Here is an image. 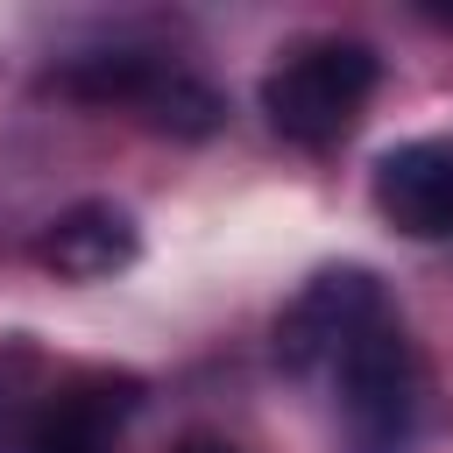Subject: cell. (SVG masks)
Here are the masks:
<instances>
[{"instance_id": "6da1fadb", "label": "cell", "mask_w": 453, "mask_h": 453, "mask_svg": "<svg viewBox=\"0 0 453 453\" xmlns=\"http://www.w3.org/2000/svg\"><path fill=\"white\" fill-rule=\"evenodd\" d=\"M333 389V432L340 453H418L432 425V368L403 319H375L326 375Z\"/></svg>"}, {"instance_id": "7a4b0ae2", "label": "cell", "mask_w": 453, "mask_h": 453, "mask_svg": "<svg viewBox=\"0 0 453 453\" xmlns=\"http://www.w3.org/2000/svg\"><path fill=\"white\" fill-rule=\"evenodd\" d=\"M382 85V57L361 35H304L290 42L262 78V113L297 149H333L361 127L368 99Z\"/></svg>"}, {"instance_id": "3957f363", "label": "cell", "mask_w": 453, "mask_h": 453, "mask_svg": "<svg viewBox=\"0 0 453 453\" xmlns=\"http://www.w3.org/2000/svg\"><path fill=\"white\" fill-rule=\"evenodd\" d=\"M50 85H57L64 99H78V106L127 113V120H142V127H156V134H212L219 113H226L219 92H212L198 71H184V64L163 57V50H127V42L64 57V64L50 71Z\"/></svg>"}, {"instance_id": "277c9868", "label": "cell", "mask_w": 453, "mask_h": 453, "mask_svg": "<svg viewBox=\"0 0 453 453\" xmlns=\"http://www.w3.org/2000/svg\"><path fill=\"white\" fill-rule=\"evenodd\" d=\"M375 319H389V290L375 283V269L333 262V269L304 276L297 297L276 311V368L297 375V382H326L333 361H340Z\"/></svg>"}, {"instance_id": "5b68a950", "label": "cell", "mask_w": 453, "mask_h": 453, "mask_svg": "<svg viewBox=\"0 0 453 453\" xmlns=\"http://www.w3.org/2000/svg\"><path fill=\"white\" fill-rule=\"evenodd\" d=\"M134 403H142L134 375H113V368L50 375V389L35 396L7 453H120V425L134 418Z\"/></svg>"}, {"instance_id": "8992f818", "label": "cell", "mask_w": 453, "mask_h": 453, "mask_svg": "<svg viewBox=\"0 0 453 453\" xmlns=\"http://www.w3.org/2000/svg\"><path fill=\"white\" fill-rule=\"evenodd\" d=\"M375 212L403 241H453V134L396 142L375 163Z\"/></svg>"}, {"instance_id": "52a82bcc", "label": "cell", "mask_w": 453, "mask_h": 453, "mask_svg": "<svg viewBox=\"0 0 453 453\" xmlns=\"http://www.w3.org/2000/svg\"><path fill=\"white\" fill-rule=\"evenodd\" d=\"M35 269H50L57 283H106V276H120L134 255H142V226H134V212L127 205H113V198H78V205H64L42 234H35Z\"/></svg>"}, {"instance_id": "ba28073f", "label": "cell", "mask_w": 453, "mask_h": 453, "mask_svg": "<svg viewBox=\"0 0 453 453\" xmlns=\"http://www.w3.org/2000/svg\"><path fill=\"white\" fill-rule=\"evenodd\" d=\"M177 453H241V446H234V439H212V432H191Z\"/></svg>"}]
</instances>
